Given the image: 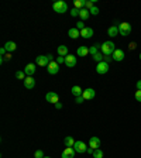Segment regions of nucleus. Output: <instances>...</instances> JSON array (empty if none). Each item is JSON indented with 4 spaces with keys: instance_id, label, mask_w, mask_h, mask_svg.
<instances>
[{
    "instance_id": "nucleus-1",
    "label": "nucleus",
    "mask_w": 141,
    "mask_h": 158,
    "mask_svg": "<svg viewBox=\"0 0 141 158\" xmlns=\"http://www.w3.org/2000/svg\"><path fill=\"white\" fill-rule=\"evenodd\" d=\"M116 49L117 48H116V45H114V42H112V41H106V42L102 44L100 52L103 54V55H113Z\"/></svg>"
},
{
    "instance_id": "nucleus-2",
    "label": "nucleus",
    "mask_w": 141,
    "mask_h": 158,
    "mask_svg": "<svg viewBox=\"0 0 141 158\" xmlns=\"http://www.w3.org/2000/svg\"><path fill=\"white\" fill-rule=\"evenodd\" d=\"M52 8L55 10L56 13L62 14V13L68 12V4L65 3V2H62V0H58V2H55V3L52 4Z\"/></svg>"
},
{
    "instance_id": "nucleus-3",
    "label": "nucleus",
    "mask_w": 141,
    "mask_h": 158,
    "mask_svg": "<svg viewBox=\"0 0 141 158\" xmlns=\"http://www.w3.org/2000/svg\"><path fill=\"white\" fill-rule=\"evenodd\" d=\"M119 34H121L123 37H127L131 34V25L129 23H120L119 24Z\"/></svg>"
},
{
    "instance_id": "nucleus-4",
    "label": "nucleus",
    "mask_w": 141,
    "mask_h": 158,
    "mask_svg": "<svg viewBox=\"0 0 141 158\" xmlns=\"http://www.w3.org/2000/svg\"><path fill=\"white\" fill-rule=\"evenodd\" d=\"M73 150L76 151L78 154H83V153L88 151V146H86L83 141L78 140V141H75V144H73Z\"/></svg>"
},
{
    "instance_id": "nucleus-5",
    "label": "nucleus",
    "mask_w": 141,
    "mask_h": 158,
    "mask_svg": "<svg viewBox=\"0 0 141 158\" xmlns=\"http://www.w3.org/2000/svg\"><path fill=\"white\" fill-rule=\"evenodd\" d=\"M109 68H110V65L107 64V62H99L96 66V72L99 73V75H105V73L109 72Z\"/></svg>"
},
{
    "instance_id": "nucleus-6",
    "label": "nucleus",
    "mask_w": 141,
    "mask_h": 158,
    "mask_svg": "<svg viewBox=\"0 0 141 158\" xmlns=\"http://www.w3.org/2000/svg\"><path fill=\"white\" fill-rule=\"evenodd\" d=\"M47 71H48L49 75H55V73L59 72V64L56 61H51L49 65L47 66Z\"/></svg>"
},
{
    "instance_id": "nucleus-7",
    "label": "nucleus",
    "mask_w": 141,
    "mask_h": 158,
    "mask_svg": "<svg viewBox=\"0 0 141 158\" xmlns=\"http://www.w3.org/2000/svg\"><path fill=\"white\" fill-rule=\"evenodd\" d=\"M45 100L48 102V103L56 105V103L59 102V96H58V93H55V92H48V93L45 95Z\"/></svg>"
},
{
    "instance_id": "nucleus-8",
    "label": "nucleus",
    "mask_w": 141,
    "mask_h": 158,
    "mask_svg": "<svg viewBox=\"0 0 141 158\" xmlns=\"http://www.w3.org/2000/svg\"><path fill=\"white\" fill-rule=\"evenodd\" d=\"M49 62H51V59L48 58V55H40L35 59V64L40 65V66H48Z\"/></svg>"
},
{
    "instance_id": "nucleus-9",
    "label": "nucleus",
    "mask_w": 141,
    "mask_h": 158,
    "mask_svg": "<svg viewBox=\"0 0 141 158\" xmlns=\"http://www.w3.org/2000/svg\"><path fill=\"white\" fill-rule=\"evenodd\" d=\"M82 96H83L85 100H92V99H95V96H96V92H95V89H92V88H88V89L83 90Z\"/></svg>"
},
{
    "instance_id": "nucleus-10",
    "label": "nucleus",
    "mask_w": 141,
    "mask_h": 158,
    "mask_svg": "<svg viewBox=\"0 0 141 158\" xmlns=\"http://www.w3.org/2000/svg\"><path fill=\"white\" fill-rule=\"evenodd\" d=\"M65 65L68 66V68H73V66H76V57L75 55H66L65 57Z\"/></svg>"
},
{
    "instance_id": "nucleus-11",
    "label": "nucleus",
    "mask_w": 141,
    "mask_h": 158,
    "mask_svg": "<svg viewBox=\"0 0 141 158\" xmlns=\"http://www.w3.org/2000/svg\"><path fill=\"white\" fill-rule=\"evenodd\" d=\"M89 147L90 148H93V150H97V148H100V140H99V137H90L89 138Z\"/></svg>"
},
{
    "instance_id": "nucleus-12",
    "label": "nucleus",
    "mask_w": 141,
    "mask_h": 158,
    "mask_svg": "<svg viewBox=\"0 0 141 158\" xmlns=\"http://www.w3.org/2000/svg\"><path fill=\"white\" fill-rule=\"evenodd\" d=\"M75 153H76V151L73 150V147H66V148L62 151V158H73L75 157Z\"/></svg>"
},
{
    "instance_id": "nucleus-13",
    "label": "nucleus",
    "mask_w": 141,
    "mask_h": 158,
    "mask_svg": "<svg viewBox=\"0 0 141 158\" xmlns=\"http://www.w3.org/2000/svg\"><path fill=\"white\" fill-rule=\"evenodd\" d=\"M113 57V61H117V62H121L124 59V51H121V49H116L114 54L112 55Z\"/></svg>"
},
{
    "instance_id": "nucleus-14",
    "label": "nucleus",
    "mask_w": 141,
    "mask_h": 158,
    "mask_svg": "<svg viewBox=\"0 0 141 158\" xmlns=\"http://www.w3.org/2000/svg\"><path fill=\"white\" fill-rule=\"evenodd\" d=\"M24 86H25V89H32L35 86V79L32 76H27L24 79Z\"/></svg>"
},
{
    "instance_id": "nucleus-15",
    "label": "nucleus",
    "mask_w": 141,
    "mask_h": 158,
    "mask_svg": "<svg viewBox=\"0 0 141 158\" xmlns=\"http://www.w3.org/2000/svg\"><path fill=\"white\" fill-rule=\"evenodd\" d=\"M24 72H25V75H27V76H32V75H34V72H35V64L25 65Z\"/></svg>"
},
{
    "instance_id": "nucleus-16",
    "label": "nucleus",
    "mask_w": 141,
    "mask_h": 158,
    "mask_svg": "<svg viewBox=\"0 0 141 158\" xmlns=\"http://www.w3.org/2000/svg\"><path fill=\"white\" fill-rule=\"evenodd\" d=\"M81 37H83V38H92L93 37V29H90V27H86V29H83L81 31Z\"/></svg>"
},
{
    "instance_id": "nucleus-17",
    "label": "nucleus",
    "mask_w": 141,
    "mask_h": 158,
    "mask_svg": "<svg viewBox=\"0 0 141 158\" xmlns=\"http://www.w3.org/2000/svg\"><path fill=\"white\" fill-rule=\"evenodd\" d=\"M107 35L112 37V38L119 35V25H110L109 30H107Z\"/></svg>"
},
{
    "instance_id": "nucleus-18",
    "label": "nucleus",
    "mask_w": 141,
    "mask_h": 158,
    "mask_svg": "<svg viewBox=\"0 0 141 158\" xmlns=\"http://www.w3.org/2000/svg\"><path fill=\"white\" fill-rule=\"evenodd\" d=\"M4 48H6L7 52H13V51H16L17 45H16V42H13V41H7V42L4 44Z\"/></svg>"
},
{
    "instance_id": "nucleus-19",
    "label": "nucleus",
    "mask_w": 141,
    "mask_h": 158,
    "mask_svg": "<svg viewBox=\"0 0 141 158\" xmlns=\"http://www.w3.org/2000/svg\"><path fill=\"white\" fill-rule=\"evenodd\" d=\"M76 54H78V57H88V54H89V48L88 47H79L78 48V51H76Z\"/></svg>"
},
{
    "instance_id": "nucleus-20",
    "label": "nucleus",
    "mask_w": 141,
    "mask_h": 158,
    "mask_svg": "<svg viewBox=\"0 0 141 158\" xmlns=\"http://www.w3.org/2000/svg\"><path fill=\"white\" fill-rule=\"evenodd\" d=\"M68 35L71 37V38H73V40H75V38H78V37H81V31H79L76 27H73V29H71L68 31Z\"/></svg>"
},
{
    "instance_id": "nucleus-21",
    "label": "nucleus",
    "mask_w": 141,
    "mask_h": 158,
    "mask_svg": "<svg viewBox=\"0 0 141 158\" xmlns=\"http://www.w3.org/2000/svg\"><path fill=\"white\" fill-rule=\"evenodd\" d=\"M58 55H59V57H66V55H69L68 47H66V45H59V47H58Z\"/></svg>"
},
{
    "instance_id": "nucleus-22",
    "label": "nucleus",
    "mask_w": 141,
    "mask_h": 158,
    "mask_svg": "<svg viewBox=\"0 0 141 158\" xmlns=\"http://www.w3.org/2000/svg\"><path fill=\"white\" fill-rule=\"evenodd\" d=\"M89 16H90V12H89L88 8H81V13H79V17L82 18V21H85V20H88L89 18Z\"/></svg>"
},
{
    "instance_id": "nucleus-23",
    "label": "nucleus",
    "mask_w": 141,
    "mask_h": 158,
    "mask_svg": "<svg viewBox=\"0 0 141 158\" xmlns=\"http://www.w3.org/2000/svg\"><path fill=\"white\" fill-rule=\"evenodd\" d=\"M64 144H65V147H73L75 140H73L72 136H66V137L64 138Z\"/></svg>"
},
{
    "instance_id": "nucleus-24",
    "label": "nucleus",
    "mask_w": 141,
    "mask_h": 158,
    "mask_svg": "<svg viewBox=\"0 0 141 158\" xmlns=\"http://www.w3.org/2000/svg\"><path fill=\"white\" fill-rule=\"evenodd\" d=\"M100 48H102V44H95L93 47L89 48V54H90V55H96L97 52H100V51H99Z\"/></svg>"
},
{
    "instance_id": "nucleus-25",
    "label": "nucleus",
    "mask_w": 141,
    "mask_h": 158,
    "mask_svg": "<svg viewBox=\"0 0 141 158\" xmlns=\"http://www.w3.org/2000/svg\"><path fill=\"white\" fill-rule=\"evenodd\" d=\"M72 95L75 97H78V96H82V93H83V90L81 89V86H72Z\"/></svg>"
},
{
    "instance_id": "nucleus-26",
    "label": "nucleus",
    "mask_w": 141,
    "mask_h": 158,
    "mask_svg": "<svg viewBox=\"0 0 141 158\" xmlns=\"http://www.w3.org/2000/svg\"><path fill=\"white\" fill-rule=\"evenodd\" d=\"M73 4H75V8L81 10V8L85 7V4H86V0H75V2H73Z\"/></svg>"
},
{
    "instance_id": "nucleus-27",
    "label": "nucleus",
    "mask_w": 141,
    "mask_h": 158,
    "mask_svg": "<svg viewBox=\"0 0 141 158\" xmlns=\"http://www.w3.org/2000/svg\"><path fill=\"white\" fill-rule=\"evenodd\" d=\"M92 155H93V158H103V155H105V154H103V151H102L100 148H97V150L93 151Z\"/></svg>"
},
{
    "instance_id": "nucleus-28",
    "label": "nucleus",
    "mask_w": 141,
    "mask_h": 158,
    "mask_svg": "<svg viewBox=\"0 0 141 158\" xmlns=\"http://www.w3.org/2000/svg\"><path fill=\"white\" fill-rule=\"evenodd\" d=\"M16 78H17V79H21V81H24L25 78H27V75H25L24 71H17V72H16Z\"/></svg>"
},
{
    "instance_id": "nucleus-29",
    "label": "nucleus",
    "mask_w": 141,
    "mask_h": 158,
    "mask_svg": "<svg viewBox=\"0 0 141 158\" xmlns=\"http://www.w3.org/2000/svg\"><path fill=\"white\" fill-rule=\"evenodd\" d=\"M93 59H95L97 64H99V62H103V54H102V52H97L96 55H93Z\"/></svg>"
},
{
    "instance_id": "nucleus-30",
    "label": "nucleus",
    "mask_w": 141,
    "mask_h": 158,
    "mask_svg": "<svg viewBox=\"0 0 141 158\" xmlns=\"http://www.w3.org/2000/svg\"><path fill=\"white\" fill-rule=\"evenodd\" d=\"M92 7H95V0H90V2H86V4H85V8H88V10H90Z\"/></svg>"
},
{
    "instance_id": "nucleus-31",
    "label": "nucleus",
    "mask_w": 141,
    "mask_h": 158,
    "mask_svg": "<svg viewBox=\"0 0 141 158\" xmlns=\"http://www.w3.org/2000/svg\"><path fill=\"white\" fill-rule=\"evenodd\" d=\"M44 153H42V150H37L35 154H34V158H44Z\"/></svg>"
},
{
    "instance_id": "nucleus-32",
    "label": "nucleus",
    "mask_w": 141,
    "mask_h": 158,
    "mask_svg": "<svg viewBox=\"0 0 141 158\" xmlns=\"http://www.w3.org/2000/svg\"><path fill=\"white\" fill-rule=\"evenodd\" d=\"M89 12H90V14H93V16H97V14H99V7L95 6V7H92Z\"/></svg>"
},
{
    "instance_id": "nucleus-33",
    "label": "nucleus",
    "mask_w": 141,
    "mask_h": 158,
    "mask_svg": "<svg viewBox=\"0 0 141 158\" xmlns=\"http://www.w3.org/2000/svg\"><path fill=\"white\" fill-rule=\"evenodd\" d=\"M79 13H81V10H78V8L73 7L72 10H71V16H72V17H76V16H79Z\"/></svg>"
},
{
    "instance_id": "nucleus-34",
    "label": "nucleus",
    "mask_w": 141,
    "mask_h": 158,
    "mask_svg": "<svg viewBox=\"0 0 141 158\" xmlns=\"http://www.w3.org/2000/svg\"><path fill=\"white\" fill-rule=\"evenodd\" d=\"M76 29L79 30V31H82L83 29H86V27H85V23H83V21H79V23H76Z\"/></svg>"
},
{
    "instance_id": "nucleus-35",
    "label": "nucleus",
    "mask_w": 141,
    "mask_h": 158,
    "mask_svg": "<svg viewBox=\"0 0 141 158\" xmlns=\"http://www.w3.org/2000/svg\"><path fill=\"white\" fill-rule=\"evenodd\" d=\"M103 61L109 64V62L113 61V57H112V55H103Z\"/></svg>"
},
{
    "instance_id": "nucleus-36",
    "label": "nucleus",
    "mask_w": 141,
    "mask_h": 158,
    "mask_svg": "<svg viewBox=\"0 0 141 158\" xmlns=\"http://www.w3.org/2000/svg\"><path fill=\"white\" fill-rule=\"evenodd\" d=\"M134 97H136V100H137V102H141V90H136Z\"/></svg>"
},
{
    "instance_id": "nucleus-37",
    "label": "nucleus",
    "mask_w": 141,
    "mask_h": 158,
    "mask_svg": "<svg viewBox=\"0 0 141 158\" xmlns=\"http://www.w3.org/2000/svg\"><path fill=\"white\" fill-rule=\"evenodd\" d=\"M75 102H76L78 105H81V103H83V102H85L83 96H78V97H75Z\"/></svg>"
},
{
    "instance_id": "nucleus-38",
    "label": "nucleus",
    "mask_w": 141,
    "mask_h": 158,
    "mask_svg": "<svg viewBox=\"0 0 141 158\" xmlns=\"http://www.w3.org/2000/svg\"><path fill=\"white\" fill-rule=\"evenodd\" d=\"M55 61L56 62H58V64H65V57H58V58H56V59H55Z\"/></svg>"
},
{
    "instance_id": "nucleus-39",
    "label": "nucleus",
    "mask_w": 141,
    "mask_h": 158,
    "mask_svg": "<svg viewBox=\"0 0 141 158\" xmlns=\"http://www.w3.org/2000/svg\"><path fill=\"white\" fill-rule=\"evenodd\" d=\"M129 48L131 49V51H133V49L137 48V44H136V42H130V44H129Z\"/></svg>"
},
{
    "instance_id": "nucleus-40",
    "label": "nucleus",
    "mask_w": 141,
    "mask_h": 158,
    "mask_svg": "<svg viewBox=\"0 0 141 158\" xmlns=\"http://www.w3.org/2000/svg\"><path fill=\"white\" fill-rule=\"evenodd\" d=\"M3 58H4V61H10V59H12V55H10V52H7Z\"/></svg>"
},
{
    "instance_id": "nucleus-41",
    "label": "nucleus",
    "mask_w": 141,
    "mask_h": 158,
    "mask_svg": "<svg viewBox=\"0 0 141 158\" xmlns=\"http://www.w3.org/2000/svg\"><path fill=\"white\" fill-rule=\"evenodd\" d=\"M136 88H137V90H141V81H137V83H136Z\"/></svg>"
},
{
    "instance_id": "nucleus-42",
    "label": "nucleus",
    "mask_w": 141,
    "mask_h": 158,
    "mask_svg": "<svg viewBox=\"0 0 141 158\" xmlns=\"http://www.w3.org/2000/svg\"><path fill=\"white\" fill-rule=\"evenodd\" d=\"M55 109H58V110H59V109H62V103H59V102H58V103H56V105H55Z\"/></svg>"
},
{
    "instance_id": "nucleus-43",
    "label": "nucleus",
    "mask_w": 141,
    "mask_h": 158,
    "mask_svg": "<svg viewBox=\"0 0 141 158\" xmlns=\"http://www.w3.org/2000/svg\"><path fill=\"white\" fill-rule=\"evenodd\" d=\"M93 148H90V147H88V151H86V153H88V154H93Z\"/></svg>"
},
{
    "instance_id": "nucleus-44",
    "label": "nucleus",
    "mask_w": 141,
    "mask_h": 158,
    "mask_svg": "<svg viewBox=\"0 0 141 158\" xmlns=\"http://www.w3.org/2000/svg\"><path fill=\"white\" fill-rule=\"evenodd\" d=\"M44 158H51V157H44Z\"/></svg>"
},
{
    "instance_id": "nucleus-45",
    "label": "nucleus",
    "mask_w": 141,
    "mask_h": 158,
    "mask_svg": "<svg viewBox=\"0 0 141 158\" xmlns=\"http://www.w3.org/2000/svg\"><path fill=\"white\" fill-rule=\"evenodd\" d=\"M140 59H141V54H140Z\"/></svg>"
}]
</instances>
